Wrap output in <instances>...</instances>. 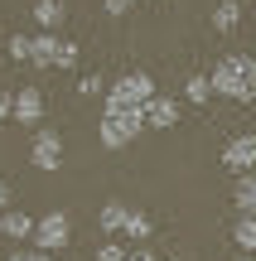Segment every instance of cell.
Listing matches in <instances>:
<instances>
[{
  "label": "cell",
  "instance_id": "5bb4252c",
  "mask_svg": "<svg viewBox=\"0 0 256 261\" xmlns=\"http://www.w3.org/2000/svg\"><path fill=\"white\" fill-rule=\"evenodd\" d=\"M34 19L53 34V29L63 24V0H34Z\"/></svg>",
  "mask_w": 256,
  "mask_h": 261
},
{
  "label": "cell",
  "instance_id": "6da1fadb",
  "mask_svg": "<svg viewBox=\"0 0 256 261\" xmlns=\"http://www.w3.org/2000/svg\"><path fill=\"white\" fill-rule=\"evenodd\" d=\"M213 92L227 102H256V58L251 54H222L213 63Z\"/></svg>",
  "mask_w": 256,
  "mask_h": 261
},
{
  "label": "cell",
  "instance_id": "52a82bcc",
  "mask_svg": "<svg viewBox=\"0 0 256 261\" xmlns=\"http://www.w3.org/2000/svg\"><path fill=\"white\" fill-rule=\"evenodd\" d=\"M140 121H145V130H174V126H179V102L155 92L150 102L140 107Z\"/></svg>",
  "mask_w": 256,
  "mask_h": 261
},
{
  "label": "cell",
  "instance_id": "7402d4cb",
  "mask_svg": "<svg viewBox=\"0 0 256 261\" xmlns=\"http://www.w3.org/2000/svg\"><path fill=\"white\" fill-rule=\"evenodd\" d=\"M131 5H135V0H102V10H106V15H116V19L131 15Z\"/></svg>",
  "mask_w": 256,
  "mask_h": 261
},
{
  "label": "cell",
  "instance_id": "9c48e42d",
  "mask_svg": "<svg viewBox=\"0 0 256 261\" xmlns=\"http://www.w3.org/2000/svg\"><path fill=\"white\" fill-rule=\"evenodd\" d=\"M34 223L39 218H29V213H19V208H5V213H0V237H34Z\"/></svg>",
  "mask_w": 256,
  "mask_h": 261
},
{
  "label": "cell",
  "instance_id": "9a60e30c",
  "mask_svg": "<svg viewBox=\"0 0 256 261\" xmlns=\"http://www.w3.org/2000/svg\"><path fill=\"white\" fill-rule=\"evenodd\" d=\"M208 97H213V83H208V73H193L189 83H184V102H193V107H208Z\"/></svg>",
  "mask_w": 256,
  "mask_h": 261
},
{
  "label": "cell",
  "instance_id": "30bf717a",
  "mask_svg": "<svg viewBox=\"0 0 256 261\" xmlns=\"http://www.w3.org/2000/svg\"><path fill=\"white\" fill-rule=\"evenodd\" d=\"M53 58H58V39L48 34V29L29 39V63H34V68H53Z\"/></svg>",
  "mask_w": 256,
  "mask_h": 261
},
{
  "label": "cell",
  "instance_id": "277c9868",
  "mask_svg": "<svg viewBox=\"0 0 256 261\" xmlns=\"http://www.w3.org/2000/svg\"><path fill=\"white\" fill-rule=\"evenodd\" d=\"M68 242H73V218H68L63 208H53V213H44L34 223V247H39V252L53 256V252H63Z\"/></svg>",
  "mask_w": 256,
  "mask_h": 261
},
{
  "label": "cell",
  "instance_id": "4fadbf2b",
  "mask_svg": "<svg viewBox=\"0 0 256 261\" xmlns=\"http://www.w3.org/2000/svg\"><path fill=\"white\" fill-rule=\"evenodd\" d=\"M237 24H242V0H222V5L213 10V29H218V34H232Z\"/></svg>",
  "mask_w": 256,
  "mask_h": 261
},
{
  "label": "cell",
  "instance_id": "7a4b0ae2",
  "mask_svg": "<svg viewBox=\"0 0 256 261\" xmlns=\"http://www.w3.org/2000/svg\"><path fill=\"white\" fill-rule=\"evenodd\" d=\"M150 97H155V77H150V73H126V77H116V83L106 87V112L135 116Z\"/></svg>",
  "mask_w": 256,
  "mask_h": 261
},
{
  "label": "cell",
  "instance_id": "d4e9b609",
  "mask_svg": "<svg viewBox=\"0 0 256 261\" xmlns=\"http://www.w3.org/2000/svg\"><path fill=\"white\" fill-rule=\"evenodd\" d=\"M126 261H155V256L145 252V247H135V252H126Z\"/></svg>",
  "mask_w": 256,
  "mask_h": 261
},
{
  "label": "cell",
  "instance_id": "e0dca14e",
  "mask_svg": "<svg viewBox=\"0 0 256 261\" xmlns=\"http://www.w3.org/2000/svg\"><path fill=\"white\" fill-rule=\"evenodd\" d=\"M126 237H135V242H145V237L155 232V223H150V213H140V208H131L126 213V227H121Z\"/></svg>",
  "mask_w": 256,
  "mask_h": 261
},
{
  "label": "cell",
  "instance_id": "ac0fdd59",
  "mask_svg": "<svg viewBox=\"0 0 256 261\" xmlns=\"http://www.w3.org/2000/svg\"><path fill=\"white\" fill-rule=\"evenodd\" d=\"M106 87H111V83H106L102 73H82V77H77V92H82V97H106Z\"/></svg>",
  "mask_w": 256,
  "mask_h": 261
},
{
  "label": "cell",
  "instance_id": "8992f818",
  "mask_svg": "<svg viewBox=\"0 0 256 261\" xmlns=\"http://www.w3.org/2000/svg\"><path fill=\"white\" fill-rule=\"evenodd\" d=\"M15 126H39L44 121V87L39 83H24L15 92V116H10Z\"/></svg>",
  "mask_w": 256,
  "mask_h": 261
},
{
  "label": "cell",
  "instance_id": "484cf974",
  "mask_svg": "<svg viewBox=\"0 0 256 261\" xmlns=\"http://www.w3.org/2000/svg\"><path fill=\"white\" fill-rule=\"evenodd\" d=\"M29 256H34V252H19V247H15V252H10V261H29Z\"/></svg>",
  "mask_w": 256,
  "mask_h": 261
},
{
  "label": "cell",
  "instance_id": "3957f363",
  "mask_svg": "<svg viewBox=\"0 0 256 261\" xmlns=\"http://www.w3.org/2000/svg\"><path fill=\"white\" fill-rule=\"evenodd\" d=\"M140 130H145L140 112H135V116H126V112H102V121H97V136H102L106 150H126Z\"/></svg>",
  "mask_w": 256,
  "mask_h": 261
},
{
  "label": "cell",
  "instance_id": "f1b7e54d",
  "mask_svg": "<svg viewBox=\"0 0 256 261\" xmlns=\"http://www.w3.org/2000/svg\"><path fill=\"white\" fill-rule=\"evenodd\" d=\"M169 261H179V256H169Z\"/></svg>",
  "mask_w": 256,
  "mask_h": 261
},
{
  "label": "cell",
  "instance_id": "603a6c76",
  "mask_svg": "<svg viewBox=\"0 0 256 261\" xmlns=\"http://www.w3.org/2000/svg\"><path fill=\"white\" fill-rule=\"evenodd\" d=\"M15 116V92H0V126Z\"/></svg>",
  "mask_w": 256,
  "mask_h": 261
},
{
  "label": "cell",
  "instance_id": "7c38bea8",
  "mask_svg": "<svg viewBox=\"0 0 256 261\" xmlns=\"http://www.w3.org/2000/svg\"><path fill=\"white\" fill-rule=\"evenodd\" d=\"M126 213H131V208H126L121 198H106V203H102V213H97L102 232H121V227H126Z\"/></svg>",
  "mask_w": 256,
  "mask_h": 261
},
{
  "label": "cell",
  "instance_id": "8fae6325",
  "mask_svg": "<svg viewBox=\"0 0 256 261\" xmlns=\"http://www.w3.org/2000/svg\"><path fill=\"white\" fill-rule=\"evenodd\" d=\"M232 203H237V218H251V213H256V174H237Z\"/></svg>",
  "mask_w": 256,
  "mask_h": 261
},
{
  "label": "cell",
  "instance_id": "ffe728a7",
  "mask_svg": "<svg viewBox=\"0 0 256 261\" xmlns=\"http://www.w3.org/2000/svg\"><path fill=\"white\" fill-rule=\"evenodd\" d=\"M5 54L15 58V63H29V39H24V34H10V44H5Z\"/></svg>",
  "mask_w": 256,
  "mask_h": 261
},
{
  "label": "cell",
  "instance_id": "d6986e66",
  "mask_svg": "<svg viewBox=\"0 0 256 261\" xmlns=\"http://www.w3.org/2000/svg\"><path fill=\"white\" fill-rule=\"evenodd\" d=\"M53 68H77V44H73V39H58V58H53Z\"/></svg>",
  "mask_w": 256,
  "mask_h": 261
},
{
  "label": "cell",
  "instance_id": "cb8c5ba5",
  "mask_svg": "<svg viewBox=\"0 0 256 261\" xmlns=\"http://www.w3.org/2000/svg\"><path fill=\"white\" fill-rule=\"evenodd\" d=\"M10 198H15V194H10V179L0 174V213H5V208H10Z\"/></svg>",
  "mask_w": 256,
  "mask_h": 261
},
{
  "label": "cell",
  "instance_id": "83f0119b",
  "mask_svg": "<svg viewBox=\"0 0 256 261\" xmlns=\"http://www.w3.org/2000/svg\"><path fill=\"white\" fill-rule=\"evenodd\" d=\"M242 261H256V256H242Z\"/></svg>",
  "mask_w": 256,
  "mask_h": 261
},
{
  "label": "cell",
  "instance_id": "ba28073f",
  "mask_svg": "<svg viewBox=\"0 0 256 261\" xmlns=\"http://www.w3.org/2000/svg\"><path fill=\"white\" fill-rule=\"evenodd\" d=\"M29 160H34V169H58L63 165V136H58V130H34Z\"/></svg>",
  "mask_w": 256,
  "mask_h": 261
},
{
  "label": "cell",
  "instance_id": "4316f807",
  "mask_svg": "<svg viewBox=\"0 0 256 261\" xmlns=\"http://www.w3.org/2000/svg\"><path fill=\"white\" fill-rule=\"evenodd\" d=\"M29 261H53V256H48V252H34V256H29Z\"/></svg>",
  "mask_w": 256,
  "mask_h": 261
},
{
  "label": "cell",
  "instance_id": "2e32d148",
  "mask_svg": "<svg viewBox=\"0 0 256 261\" xmlns=\"http://www.w3.org/2000/svg\"><path fill=\"white\" fill-rule=\"evenodd\" d=\"M232 242L242 247V256L256 252V213H251V218H237V227H232Z\"/></svg>",
  "mask_w": 256,
  "mask_h": 261
},
{
  "label": "cell",
  "instance_id": "5b68a950",
  "mask_svg": "<svg viewBox=\"0 0 256 261\" xmlns=\"http://www.w3.org/2000/svg\"><path fill=\"white\" fill-rule=\"evenodd\" d=\"M222 165H227L232 174H251L256 169V130H242V136H232L227 145H222Z\"/></svg>",
  "mask_w": 256,
  "mask_h": 261
},
{
  "label": "cell",
  "instance_id": "44dd1931",
  "mask_svg": "<svg viewBox=\"0 0 256 261\" xmlns=\"http://www.w3.org/2000/svg\"><path fill=\"white\" fill-rule=\"evenodd\" d=\"M97 261H126V247L121 242H102L97 247Z\"/></svg>",
  "mask_w": 256,
  "mask_h": 261
}]
</instances>
